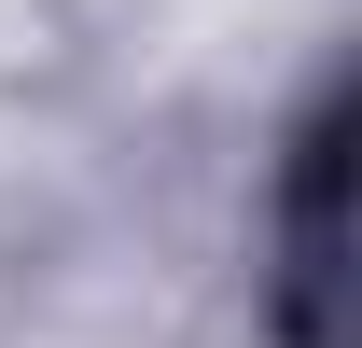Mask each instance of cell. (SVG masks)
I'll list each match as a JSON object with an SVG mask.
<instances>
[{"instance_id":"cell-1","label":"cell","mask_w":362,"mask_h":348,"mask_svg":"<svg viewBox=\"0 0 362 348\" xmlns=\"http://www.w3.org/2000/svg\"><path fill=\"white\" fill-rule=\"evenodd\" d=\"M334 181H349V112L307 126V168H293V335L320 348V293H334Z\"/></svg>"}]
</instances>
